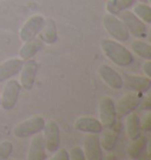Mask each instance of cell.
Segmentation results:
<instances>
[{
	"mask_svg": "<svg viewBox=\"0 0 151 160\" xmlns=\"http://www.w3.org/2000/svg\"><path fill=\"white\" fill-rule=\"evenodd\" d=\"M101 47L103 54L119 67H128L135 61L132 52L117 40L103 39L101 41Z\"/></svg>",
	"mask_w": 151,
	"mask_h": 160,
	"instance_id": "obj_1",
	"label": "cell"
},
{
	"mask_svg": "<svg viewBox=\"0 0 151 160\" xmlns=\"http://www.w3.org/2000/svg\"><path fill=\"white\" fill-rule=\"evenodd\" d=\"M103 26L105 31L107 32V34L110 35L113 40L117 41H128L130 38V33L125 25L123 24L119 18H117L116 15L113 14H107L104 15L103 18Z\"/></svg>",
	"mask_w": 151,
	"mask_h": 160,
	"instance_id": "obj_2",
	"label": "cell"
},
{
	"mask_svg": "<svg viewBox=\"0 0 151 160\" xmlns=\"http://www.w3.org/2000/svg\"><path fill=\"white\" fill-rule=\"evenodd\" d=\"M45 125V119L41 115H33L29 119L19 122L13 128V134L17 138H27L37 133H40Z\"/></svg>",
	"mask_w": 151,
	"mask_h": 160,
	"instance_id": "obj_3",
	"label": "cell"
},
{
	"mask_svg": "<svg viewBox=\"0 0 151 160\" xmlns=\"http://www.w3.org/2000/svg\"><path fill=\"white\" fill-rule=\"evenodd\" d=\"M21 92V86L19 81L15 79H8L4 86V90L0 97V106L3 110L11 111L13 110L18 102L19 95Z\"/></svg>",
	"mask_w": 151,
	"mask_h": 160,
	"instance_id": "obj_4",
	"label": "cell"
},
{
	"mask_svg": "<svg viewBox=\"0 0 151 160\" xmlns=\"http://www.w3.org/2000/svg\"><path fill=\"white\" fill-rule=\"evenodd\" d=\"M143 94L144 93H141V92L129 91L128 93L123 95L116 105L117 118H123L131 112H135L141 105Z\"/></svg>",
	"mask_w": 151,
	"mask_h": 160,
	"instance_id": "obj_5",
	"label": "cell"
},
{
	"mask_svg": "<svg viewBox=\"0 0 151 160\" xmlns=\"http://www.w3.org/2000/svg\"><path fill=\"white\" fill-rule=\"evenodd\" d=\"M99 121L103 128H112L117 124L116 104L111 97H103L99 101Z\"/></svg>",
	"mask_w": 151,
	"mask_h": 160,
	"instance_id": "obj_6",
	"label": "cell"
},
{
	"mask_svg": "<svg viewBox=\"0 0 151 160\" xmlns=\"http://www.w3.org/2000/svg\"><path fill=\"white\" fill-rule=\"evenodd\" d=\"M121 18L119 19L123 21V24L125 25V27L128 28L129 33L132 34L136 38H145L148 34V26L144 21H142L138 17H137L133 12L131 11H123L119 13Z\"/></svg>",
	"mask_w": 151,
	"mask_h": 160,
	"instance_id": "obj_7",
	"label": "cell"
},
{
	"mask_svg": "<svg viewBox=\"0 0 151 160\" xmlns=\"http://www.w3.org/2000/svg\"><path fill=\"white\" fill-rule=\"evenodd\" d=\"M41 132H43L46 150L51 153H55L60 147V130L57 121L55 120L45 121V125Z\"/></svg>",
	"mask_w": 151,
	"mask_h": 160,
	"instance_id": "obj_8",
	"label": "cell"
},
{
	"mask_svg": "<svg viewBox=\"0 0 151 160\" xmlns=\"http://www.w3.org/2000/svg\"><path fill=\"white\" fill-rule=\"evenodd\" d=\"M44 20L45 18L40 14L32 15L26 20L19 31V38L21 41L25 42V41H30V40L37 38L43 27Z\"/></svg>",
	"mask_w": 151,
	"mask_h": 160,
	"instance_id": "obj_9",
	"label": "cell"
},
{
	"mask_svg": "<svg viewBox=\"0 0 151 160\" xmlns=\"http://www.w3.org/2000/svg\"><path fill=\"white\" fill-rule=\"evenodd\" d=\"M38 70H39V64L37 62L35 59H29L25 60L23 67L20 70V79H19V84H20L21 88L26 91H31L33 88V85L35 82V78L38 74Z\"/></svg>",
	"mask_w": 151,
	"mask_h": 160,
	"instance_id": "obj_10",
	"label": "cell"
},
{
	"mask_svg": "<svg viewBox=\"0 0 151 160\" xmlns=\"http://www.w3.org/2000/svg\"><path fill=\"white\" fill-rule=\"evenodd\" d=\"M123 87H125L128 91L145 93L150 90L151 79L146 75L143 77L137 74H126L123 77Z\"/></svg>",
	"mask_w": 151,
	"mask_h": 160,
	"instance_id": "obj_11",
	"label": "cell"
},
{
	"mask_svg": "<svg viewBox=\"0 0 151 160\" xmlns=\"http://www.w3.org/2000/svg\"><path fill=\"white\" fill-rule=\"evenodd\" d=\"M84 153L86 160H102L104 158L103 148L99 142V138L97 134L89 133L84 138Z\"/></svg>",
	"mask_w": 151,
	"mask_h": 160,
	"instance_id": "obj_12",
	"label": "cell"
},
{
	"mask_svg": "<svg viewBox=\"0 0 151 160\" xmlns=\"http://www.w3.org/2000/svg\"><path fill=\"white\" fill-rule=\"evenodd\" d=\"M98 74L101 77V79L112 90L123 88V77L116 70H113L110 65L103 64L99 66Z\"/></svg>",
	"mask_w": 151,
	"mask_h": 160,
	"instance_id": "obj_13",
	"label": "cell"
},
{
	"mask_svg": "<svg viewBox=\"0 0 151 160\" xmlns=\"http://www.w3.org/2000/svg\"><path fill=\"white\" fill-rule=\"evenodd\" d=\"M23 64H24V60L20 59L19 57L11 58V59L0 62V82L7 81L14 75L19 74Z\"/></svg>",
	"mask_w": 151,
	"mask_h": 160,
	"instance_id": "obj_14",
	"label": "cell"
},
{
	"mask_svg": "<svg viewBox=\"0 0 151 160\" xmlns=\"http://www.w3.org/2000/svg\"><path fill=\"white\" fill-rule=\"evenodd\" d=\"M26 158H27V160H45L47 158L43 134L37 133L32 137Z\"/></svg>",
	"mask_w": 151,
	"mask_h": 160,
	"instance_id": "obj_15",
	"label": "cell"
},
{
	"mask_svg": "<svg viewBox=\"0 0 151 160\" xmlns=\"http://www.w3.org/2000/svg\"><path fill=\"white\" fill-rule=\"evenodd\" d=\"M75 128L83 133H93L99 134L103 132V126L101 121L93 117H79L75 121Z\"/></svg>",
	"mask_w": 151,
	"mask_h": 160,
	"instance_id": "obj_16",
	"label": "cell"
},
{
	"mask_svg": "<svg viewBox=\"0 0 151 160\" xmlns=\"http://www.w3.org/2000/svg\"><path fill=\"white\" fill-rule=\"evenodd\" d=\"M39 39L47 45H53L58 40V31H57V25L55 20L47 18L44 20V24L39 32Z\"/></svg>",
	"mask_w": 151,
	"mask_h": 160,
	"instance_id": "obj_17",
	"label": "cell"
},
{
	"mask_svg": "<svg viewBox=\"0 0 151 160\" xmlns=\"http://www.w3.org/2000/svg\"><path fill=\"white\" fill-rule=\"evenodd\" d=\"M43 46H44V42L39 38H34L30 41H25L24 45L20 47L19 53H18L19 58L23 59L24 61L34 58L35 54H38V52L41 51Z\"/></svg>",
	"mask_w": 151,
	"mask_h": 160,
	"instance_id": "obj_18",
	"label": "cell"
},
{
	"mask_svg": "<svg viewBox=\"0 0 151 160\" xmlns=\"http://www.w3.org/2000/svg\"><path fill=\"white\" fill-rule=\"evenodd\" d=\"M125 128L126 133L129 135V138L131 140L137 139L138 137L142 135V130H141V118L138 117L137 113L131 112L128 115H125Z\"/></svg>",
	"mask_w": 151,
	"mask_h": 160,
	"instance_id": "obj_19",
	"label": "cell"
},
{
	"mask_svg": "<svg viewBox=\"0 0 151 160\" xmlns=\"http://www.w3.org/2000/svg\"><path fill=\"white\" fill-rule=\"evenodd\" d=\"M148 148V138L145 135H141L137 139L132 140V144L128 148V154L132 159H142L143 155L145 154Z\"/></svg>",
	"mask_w": 151,
	"mask_h": 160,
	"instance_id": "obj_20",
	"label": "cell"
},
{
	"mask_svg": "<svg viewBox=\"0 0 151 160\" xmlns=\"http://www.w3.org/2000/svg\"><path fill=\"white\" fill-rule=\"evenodd\" d=\"M117 140H118V131H115V126L112 128H106L104 133L102 134L99 142H101L102 148L105 151H112L117 145Z\"/></svg>",
	"mask_w": 151,
	"mask_h": 160,
	"instance_id": "obj_21",
	"label": "cell"
},
{
	"mask_svg": "<svg viewBox=\"0 0 151 160\" xmlns=\"http://www.w3.org/2000/svg\"><path fill=\"white\" fill-rule=\"evenodd\" d=\"M136 2V0H109L106 4V12L117 15L123 11L130 8Z\"/></svg>",
	"mask_w": 151,
	"mask_h": 160,
	"instance_id": "obj_22",
	"label": "cell"
},
{
	"mask_svg": "<svg viewBox=\"0 0 151 160\" xmlns=\"http://www.w3.org/2000/svg\"><path fill=\"white\" fill-rule=\"evenodd\" d=\"M131 50L137 54L139 58L145 60H151V46L145 41L142 40H135L131 44Z\"/></svg>",
	"mask_w": 151,
	"mask_h": 160,
	"instance_id": "obj_23",
	"label": "cell"
},
{
	"mask_svg": "<svg viewBox=\"0 0 151 160\" xmlns=\"http://www.w3.org/2000/svg\"><path fill=\"white\" fill-rule=\"evenodd\" d=\"M133 13L145 24H150L151 22V7L148 4H138L133 7Z\"/></svg>",
	"mask_w": 151,
	"mask_h": 160,
	"instance_id": "obj_24",
	"label": "cell"
},
{
	"mask_svg": "<svg viewBox=\"0 0 151 160\" xmlns=\"http://www.w3.org/2000/svg\"><path fill=\"white\" fill-rule=\"evenodd\" d=\"M13 152V144L8 140H4L0 142V160L8 159Z\"/></svg>",
	"mask_w": 151,
	"mask_h": 160,
	"instance_id": "obj_25",
	"label": "cell"
},
{
	"mask_svg": "<svg viewBox=\"0 0 151 160\" xmlns=\"http://www.w3.org/2000/svg\"><path fill=\"white\" fill-rule=\"evenodd\" d=\"M69 154L71 160H85V153L81 147H72Z\"/></svg>",
	"mask_w": 151,
	"mask_h": 160,
	"instance_id": "obj_26",
	"label": "cell"
},
{
	"mask_svg": "<svg viewBox=\"0 0 151 160\" xmlns=\"http://www.w3.org/2000/svg\"><path fill=\"white\" fill-rule=\"evenodd\" d=\"M141 130L144 133H149L151 131V113L148 111L145 117L141 120Z\"/></svg>",
	"mask_w": 151,
	"mask_h": 160,
	"instance_id": "obj_27",
	"label": "cell"
},
{
	"mask_svg": "<svg viewBox=\"0 0 151 160\" xmlns=\"http://www.w3.org/2000/svg\"><path fill=\"white\" fill-rule=\"evenodd\" d=\"M55 153V154L51 158L52 160H69V159H70L69 151L65 150V148H58Z\"/></svg>",
	"mask_w": 151,
	"mask_h": 160,
	"instance_id": "obj_28",
	"label": "cell"
},
{
	"mask_svg": "<svg viewBox=\"0 0 151 160\" xmlns=\"http://www.w3.org/2000/svg\"><path fill=\"white\" fill-rule=\"evenodd\" d=\"M142 106V110L144 111H151V98L149 95L146 97H143V99L141 101V105Z\"/></svg>",
	"mask_w": 151,
	"mask_h": 160,
	"instance_id": "obj_29",
	"label": "cell"
},
{
	"mask_svg": "<svg viewBox=\"0 0 151 160\" xmlns=\"http://www.w3.org/2000/svg\"><path fill=\"white\" fill-rule=\"evenodd\" d=\"M143 72H144V74H145L146 77L151 78V61L150 60H146L145 62H144V65H143Z\"/></svg>",
	"mask_w": 151,
	"mask_h": 160,
	"instance_id": "obj_30",
	"label": "cell"
},
{
	"mask_svg": "<svg viewBox=\"0 0 151 160\" xmlns=\"http://www.w3.org/2000/svg\"><path fill=\"white\" fill-rule=\"evenodd\" d=\"M139 1H141V2H143V4H148L150 0H139Z\"/></svg>",
	"mask_w": 151,
	"mask_h": 160,
	"instance_id": "obj_31",
	"label": "cell"
}]
</instances>
